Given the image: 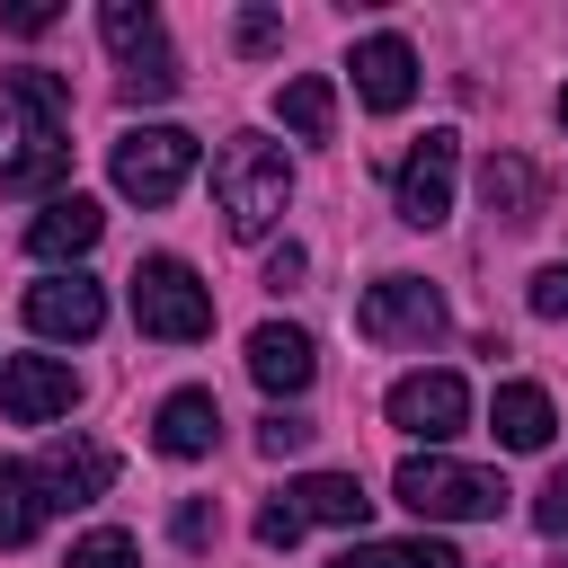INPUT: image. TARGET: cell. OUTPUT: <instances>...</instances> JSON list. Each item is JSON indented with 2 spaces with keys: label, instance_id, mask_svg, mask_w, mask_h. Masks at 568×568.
<instances>
[{
  "label": "cell",
  "instance_id": "cell-1",
  "mask_svg": "<svg viewBox=\"0 0 568 568\" xmlns=\"http://www.w3.org/2000/svg\"><path fill=\"white\" fill-rule=\"evenodd\" d=\"M213 204H222V231H231V240H266V231L284 222V204H293V160H284V142L231 133V142L213 151Z\"/></svg>",
  "mask_w": 568,
  "mask_h": 568
},
{
  "label": "cell",
  "instance_id": "cell-2",
  "mask_svg": "<svg viewBox=\"0 0 568 568\" xmlns=\"http://www.w3.org/2000/svg\"><path fill=\"white\" fill-rule=\"evenodd\" d=\"M390 488H399V506L426 515V524H497L506 497H515L497 470H470V462H453V453H408V462L390 470Z\"/></svg>",
  "mask_w": 568,
  "mask_h": 568
},
{
  "label": "cell",
  "instance_id": "cell-3",
  "mask_svg": "<svg viewBox=\"0 0 568 568\" xmlns=\"http://www.w3.org/2000/svg\"><path fill=\"white\" fill-rule=\"evenodd\" d=\"M133 328L160 346H195L213 337V284L186 257H142L133 266Z\"/></svg>",
  "mask_w": 568,
  "mask_h": 568
},
{
  "label": "cell",
  "instance_id": "cell-4",
  "mask_svg": "<svg viewBox=\"0 0 568 568\" xmlns=\"http://www.w3.org/2000/svg\"><path fill=\"white\" fill-rule=\"evenodd\" d=\"M106 178H115L124 204H169L195 178V133L186 124H124L115 151H106Z\"/></svg>",
  "mask_w": 568,
  "mask_h": 568
},
{
  "label": "cell",
  "instance_id": "cell-5",
  "mask_svg": "<svg viewBox=\"0 0 568 568\" xmlns=\"http://www.w3.org/2000/svg\"><path fill=\"white\" fill-rule=\"evenodd\" d=\"M98 36H106V53L124 62V98L142 106V98H169L186 71H178V53H169V36H160V9L151 0H106L98 9Z\"/></svg>",
  "mask_w": 568,
  "mask_h": 568
},
{
  "label": "cell",
  "instance_id": "cell-6",
  "mask_svg": "<svg viewBox=\"0 0 568 568\" xmlns=\"http://www.w3.org/2000/svg\"><path fill=\"white\" fill-rule=\"evenodd\" d=\"M355 328H364L373 346H435V337L453 328V311H444V293H435L426 275H382V284H364Z\"/></svg>",
  "mask_w": 568,
  "mask_h": 568
},
{
  "label": "cell",
  "instance_id": "cell-7",
  "mask_svg": "<svg viewBox=\"0 0 568 568\" xmlns=\"http://www.w3.org/2000/svg\"><path fill=\"white\" fill-rule=\"evenodd\" d=\"M453 186H462V133L435 124V133L390 169V213H399L408 231H435V222L453 213Z\"/></svg>",
  "mask_w": 568,
  "mask_h": 568
},
{
  "label": "cell",
  "instance_id": "cell-8",
  "mask_svg": "<svg viewBox=\"0 0 568 568\" xmlns=\"http://www.w3.org/2000/svg\"><path fill=\"white\" fill-rule=\"evenodd\" d=\"M71 399H80V373L62 355H9L0 364V417L9 426H53V417H71Z\"/></svg>",
  "mask_w": 568,
  "mask_h": 568
},
{
  "label": "cell",
  "instance_id": "cell-9",
  "mask_svg": "<svg viewBox=\"0 0 568 568\" xmlns=\"http://www.w3.org/2000/svg\"><path fill=\"white\" fill-rule=\"evenodd\" d=\"M462 417H470L462 373H399V382H390V426H399V435H417L426 453H435L444 435H462Z\"/></svg>",
  "mask_w": 568,
  "mask_h": 568
},
{
  "label": "cell",
  "instance_id": "cell-10",
  "mask_svg": "<svg viewBox=\"0 0 568 568\" xmlns=\"http://www.w3.org/2000/svg\"><path fill=\"white\" fill-rule=\"evenodd\" d=\"M27 328H36V337H71V346H80V337H98V328H106V293H98L80 266H71V275H44V284H27Z\"/></svg>",
  "mask_w": 568,
  "mask_h": 568
},
{
  "label": "cell",
  "instance_id": "cell-11",
  "mask_svg": "<svg viewBox=\"0 0 568 568\" xmlns=\"http://www.w3.org/2000/svg\"><path fill=\"white\" fill-rule=\"evenodd\" d=\"M346 71H355V98H364L373 115H399V106L417 98V44H408V36H364Z\"/></svg>",
  "mask_w": 568,
  "mask_h": 568
},
{
  "label": "cell",
  "instance_id": "cell-12",
  "mask_svg": "<svg viewBox=\"0 0 568 568\" xmlns=\"http://www.w3.org/2000/svg\"><path fill=\"white\" fill-rule=\"evenodd\" d=\"M248 373H257V390L293 399V390H311V373H320V346H311L293 320H266V328H248Z\"/></svg>",
  "mask_w": 568,
  "mask_h": 568
},
{
  "label": "cell",
  "instance_id": "cell-13",
  "mask_svg": "<svg viewBox=\"0 0 568 568\" xmlns=\"http://www.w3.org/2000/svg\"><path fill=\"white\" fill-rule=\"evenodd\" d=\"M36 479H44V497H53V506H89V497H106V488H115V453H106V444H89V435H71V444H44Z\"/></svg>",
  "mask_w": 568,
  "mask_h": 568
},
{
  "label": "cell",
  "instance_id": "cell-14",
  "mask_svg": "<svg viewBox=\"0 0 568 568\" xmlns=\"http://www.w3.org/2000/svg\"><path fill=\"white\" fill-rule=\"evenodd\" d=\"M151 444H160L169 462H204V453L222 444V399H213V390H169L160 417H151Z\"/></svg>",
  "mask_w": 568,
  "mask_h": 568
},
{
  "label": "cell",
  "instance_id": "cell-15",
  "mask_svg": "<svg viewBox=\"0 0 568 568\" xmlns=\"http://www.w3.org/2000/svg\"><path fill=\"white\" fill-rule=\"evenodd\" d=\"M479 195H488V213H497L506 231H532V222H541V204H550V186H541V169H532L524 151H488Z\"/></svg>",
  "mask_w": 568,
  "mask_h": 568
},
{
  "label": "cell",
  "instance_id": "cell-16",
  "mask_svg": "<svg viewBox=\"0 0 568 568\" xmlns=\"http://www.w3.org/2000/svg\"><path fill=\"white\" fill-rule=\"evenodd\" d=\"M488 435H497L506 453H541V444L559 435V408H550V390H541V382H506V390L488 399Z\"/></svg>",
  "mask_w": 568,
  "mask_h": 568
},
{
  "label": "cell",
  "instance_id": "cell-17",
  "mask_svg": "<svg viewBox=\"0 0 568 568\" xmlns=\"http://www.w3.org/2000/svg\"><path fill=\"white\" fill-rule=\"evenodd\" d=\"M98 231H106V213H98L89 195H53V204L27 222V248L62 266V257H89V248H98Z\"/></svg>",
  "mask_w": 568,
  "mask_h": 568
},
{
  "label": "cell",
  "instance_id": "cell-18",
  "mask_svg": "<svg viewBox=\"0 0 568 568\" xmlns=\"http://www.w3.org/2000/svg\"><path fill=\"white\" fill-rule=\"evenodd\" d=\"M284 497L302 506V524H346V532L364 541V515H373V497H364V479H355V470H311V479H293Z\"/></svg>",
  "mask_w": 568,
  "mask_h": 568
},
{
  "label": "cell",
  "instance_id": "cell-19",
  "mask_svg": "<svg viewBox=\"0 0 568 568\" xmlns=\"http://www.w3.org/2000/svg\"><path fill=\"white\" fill-rule=\"evenodd\" d=\"M44 515H53V497H44L36 462H0V550H27L44 532Z\"/></svg>",
  "mask_w": 568,
  "mask_h": 568
},
{
  "label": "cell",
  "instance_id": "cell-20",
  "mask_svg": "<svg viewBox=\"0 0 568 568\" xmlns=\"http://www.w3.org/2000/svg\"><path fill=\"white\" fill-rule=\"evenodd\" d=\"M0 89H9L18 115L36 124V142H62V124H71V89H62V71H36V62H27V71H9Z\"/></svg>",
  "mask_w": 568,
  "mask_h": 568
},
{
  "label": "cell",
  "instance_id": "cell-21",
  "mask_svg": "<svg viewBox=\"0 0 568 568\" xmlns=\"http://www.w3.org/2000/svg\"><path fill=\"white\" fill-rule=\"evenodd\" d=\"M275 115H284L302 142H328V124H337V89H328L320 71H302V80H284V89H275Z\"/></svg>",
  "mask_w": 568,
  "mask_h": 568
},
{
  "label": "cell",
  "instance_id": "cell-22",
  "mask_svg": "<svg viewBox=\"0 0 568 568\" xmlns=\"http://www.w3.org/2000/svg\"><path fill=\"white\" fill-rule=\"evenodd\" d=\"M328 568H462V559H453V541L426 532V541H346Z\"/></svg>",
  "mask_w": 568,
  "mask_h": 568
},
{
  "label": "cell",
  "instance_id": "cell-23",
  "mask_svg": "<svg viewBox=\"0 0 568 568\" xmlns=\"http://www.w3.org/2000/svg\"><path fill=\"white\" fill-rule=\"evenodd\" d=\"M62 178H71V142H36L27 133V151L0 169V195H53Z\"/></svg>",
  "mask_w": 568,
  "mask_h": 568
},
{
  "label": "cell",
  "instance_id": "cell-24",
  "mask_svg": "<svg viewBox=\"0 0 568 568\" xmlns=\"http://www.w3.org/2000/svg\"><path fill=\"white\" fill-rule=\"evenodd\" d=\"M142 550H133V532H115V524H98V532H80L71 541V568H133Z\"/></svg>",
  "mask_w": 568,
  "mask_h": 568
},
{
  "label": "cell",
  "instance_id": "cell-25",
  "mask_svg": "<svg viewBox=\"0 0 568 568\" xmlns=\"http://www.w3.org/2000/svg\"><path fill=\"white\" fill-rule=\"evenodd\" d=\"M311 435H320V426H311V417H293V408H266V417H257V453H266V462H284V453H302Z\"/></svg>",
  "mask_w": 568,
  "mask_h": 568
},
{
  "label": "cell",
  "instance_id": "cell-26",
  "mask_svg": "<svg viewBox=\"0 0 568 568\" xmlns=\"http://www.w3.org/2000/svg\"><path fill=\"white\" fill-rule=\"evenodd\" d=\"M302 532H311V524H302L293 497H266V506H257V541H266V550H293Z\"/></svg>",
  "mask_w": 568,
  "mask_h": 568
},
{
  "label": "cell",
  "instance_id": "cell-27",
  "mask_svg": "<svg viewBox=\"0 0 568 568\" xmlns=\"http://www.w3.org/2000/svg\"><path fill=\"white\" fill-rule=\"evenodd\" d=\"M532 532L568 541V470H550V479H541V497H532Z\"/></svg>",
  "mask_w": 568,
  "mask_h": 568
},
{
  "label": "cell",
  "instance_id": "cell-28",
  "mask_svg": "<svg viewBox=\"0 0 568 568\" xmlns=\"http://www.w3.org/2000/svg\"><path fill=\"white\" fill-rule=\"evenodd\" d=\"M524 302H532V311H541V320H568V257H559V266H541V275H532V293H524Z\"/></svg>",
  "mask_w": 568,
  "mask_h": 568
},
{
  "label": "cell",
  "instance_id": "cell-29",
  "mask_svg": "<svg viewBox=\"0 0 568 568\" xmlns=\"http://www.w3.org/2000/svg\"><path fill=\"white\" fill-rule=\"evenodd\" d=\"M169 532H178V541H186V550H204V541H213V532H222V515H213V506H204V497H186V506H178V524H169Z\"/></svg>",
  "mask_w": 568,
  "mask_h": 568
},
{
  "label": "cell",
  "instance_id": "cell-30",
  "mask_svg": "<svg viewBox=\"0 0 568 568\" xmlns=\"http://www.w3.org/2000/svg\"><path fill=\"white\" fill-rule=\"evenodd\" d=\"M275 36H284V18H275V9H240V53H266Z\"/></svg>",
  "mask_w": 568,
  "mask_h": 568
},
{
  "label": "cell",
  "instance_id": "cell-31",
  "mask_svg": "<svg viewBox=\"0 0 568 568\" xmlns=\"http://www.w3.org/2000/svg\"><path fill=\"white\" fill-rule=\"evenodd\" d=\"M53 18H62V9H53V0H18V9H9V36H44V27H53Z\"/></svg>",
  "mask_w": 568,
  "mask_h": 568
},
{
  "label": "cell",
  "instance_id": "cell-32",
  "mask_svg": "<svg viewBox=\"0 0 568 568\" xmlns=\"http://www.w3.org/2000/svg\"><path fill=\"white\" fill-rule=\"evenodd\" d=\"M302 275H311V257H302V248H293V240H284V248H275V257H266V284H275V293H284V284H302Z\"/></svg>",
  "mask_w": 568,
  "mask_h": 568
},
{
  "label": "cell",
  "instance_id": "cell-33",
  "mask_svg": "<svg viewBox=\"0 0 568 568\" xmlns=\"http://www.w3.org/2000/svg\"><path fill=\"white\" fill-rule=\"evenodd\" d=\"M559 124H568V89H559Z\"/></svg>",
  "mask_w": 568,
  "mask_h": 568
}]
</instances>
